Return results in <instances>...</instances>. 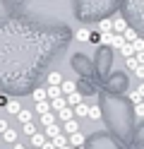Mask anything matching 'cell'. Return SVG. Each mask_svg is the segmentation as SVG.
<instances>
[{"instance_id":"1","label":"cell","mask_w":144,"mask_h":149,"mask_svg":"<svg viewBox=\"0 0 144 149\" xmlns=\"http://www.w3.org/2000/svg\"><path fill=\"white\" fill-rule=\"evenodd\" d=\"M111 22H113V34H125V29H127V22H125L120 15H115Z\"/></svg>"},{"instance_id":"2","label":"cell","mask_w":144,"mask_h":149,"mask_svg":"<svg viewBox=\"0 0 144 149\" xmlns=\"http://www.w3.org/2000/svg\"><path fill=\"white\" fill-rule=\"evenodd\" d=\"M84 142H86V137H84L82 132H74V135H70V137H67V144H70L72 149H77V147H84Z\"/></svg>"},{"instance_id":"3","label":"cell","mask_w":144,"mask_h":149,"mask_svg":"<svg viewBox=\"0 0 144 149\" xmlns=\"http://www.w3.org/2000/svg\"><path fill=\"white\" fill-rule=\"evenodd\" d=\"M65 104L70 106V108L79 106V104H82V94H79V91H72V94H67V96H65Z\"/></svg>"},{"instance_id":"4","label":"cell","mask_w":144,"mask_h":149,"mask_svg":"<svg viewBox=\"0 0 144 149\" xmlns=\"http://www.w3.org/2000/svg\"><path fill=\"white\" fill-rule=\"evenodd\" d=\"M72 91H77V82L72 79H63V84H60V94H72Z\"/></svg>"},{"instance_id":"5","label":"cell","mask_w":144,"mask_h":149,"mask_svg":"<svg viewBox=\"0 0 144 149\" xmlns=\"http://www.w3.org/2000/svg\"><path fill=\"white\" fill-rule=\"evenodd\" d=\"M63 84V74L60 72H48V87H60Z\"/></svg>"},{"instance_id":"6","label":"cell","mask_w":144,"mask_h":149,"mask_svg":"<svg viewBox=\"0 0 144 149\" xmlns=\"http://www.w3.org/2000/svg\"><path fill=\"white\" fill-rule=\"evenodd\" d=\"M58 120H63V123H67V120H72L74 118V113H72V108L70 106H65L63 111H58V116H55Z\"/></svg>"},{"instance_id":"7","label":"cell","mask_w":144,"mask_h":149,"mask_svg":"<svg viewBox=\"0 0 144 149\" xmlns=\"http://www.w3.org/2000/svg\"><path fill=\"white\" fill-rule=\"evenodd\" d=\"M86 118H91V120H101V106H99V104H91L89 111H86Z\"/></svg>"},{"instance_id":"8","label":"cell","mask_w":144,"mask_h":149,"mask_svg":"<svg viewBox=\"0 0 144 149\" xmlns=\"http://www.w3.org/2000/svg\"><path fill=\"white\" fill-rule=\"evenodd\" d=\"M58 135H63V132H60V125L55 123V125H48V127H46V135H43V137H46V139H55Z\"/></svg>"},{"instance_id":"9","label":"cell","mask_w":144,"mask_h":149,"mask_svg":"<svg viewBox=\"0 0 144 149\" xmlns=\"http://www.w3.org/2000/svg\"><path fill=\"white\" fill-rule=\"evenodd\" d=\"M48 104H51V111H55V113L67 106V104H65V96H58V99H53V101H48Z\"/></svg>"},{"instance_id":"10","label":"cell","mask_w":144,"mask_h":149,"mask_svg":"<svg viewBox=\"0 0 144 149\" xmlns=\"http://www.w3.org/2000/svg\"><path fill=\"white\" fill-rule=\"evenodd\" d=\"M86 111H89V104H84V101H82L79 106L72 108V113H74V118H86Z\"/></svg>"},{"instance_id":"11","label":"cell","mask_w":144,"mask_h":149,"mask_svg":"<svg viewBox=\"0 0 144 149\" xmlns=\"http://www.w3.org/2000/svg\"><path fill=\"white\" fill-rule=\"evenodd\" d=\"M65 132H67V135L79 132V123H77V118H72V120H67V123H65Z\"/></svg>"},{"instance_id":"12","label":"cell","mask_w":144,"mask_h":149,"mask_svg":"<svg viewBox=\"0 0 144 149\" xmlns=\"http://www.w3.org/2000/svg\"><path fill=\"white\" fill-rule=\"evenodd\" d=\"M120 55H122V58L125 60H127V58H134V48H132V43H125V46H120Z\"/></svg>"},{"instance_id":"13","label":"cell","mask_w":144,"mask_h":149,"mask_svg":"<svg viewBox=\"0 0 144 149\" xmlns=\"http://www.w3.org/2000/svg\"><path fill=\"white\" fill-rule=\"evenodd\" d=\"M3 139L10 142V144H15V142H17V130H15V127H7L5 132H3Z\"/></svg>"},{"instance_id":"14","label":"cell","mask_w":144,"mask_h":149,"mask_svg":"<svg viewBox=\"0 0 144 149\" xmlns=\"http://www.w3.org/2000/svg\"><path fill=\"white\" fill-rule=\"evenodd\" d=\"M58 96H63V94H60V87H46V99H48V101H53V99H58Z\"/></svg>"},{"instance_id":"15","label":"cell","mask_w":144,"mask_h":149,"mask_svg":"<svg viewBox=\"0 0 144 149\" xmlns=\"http://www.w3.org/2000/svg\"><path fill=\"white\" fill-rule=\"evenodd\" d=\"M108 31H113V22L111 19H101L99 22V34H108Z\"/></svg>"},{"instance_id":"16","label":"cell","mask_w":144,"mask_h":149,"mask_svg":"<svg viewBox=\"0 0 144 149\" xmlns=\"http://www.w3.org/2000/svg\"><path fill=\"white\" fill-rule=\"evenodd\" d=\"M5 111H7V113H12V116H17L19 111H22V106H19V101H7Z\"/></svg>"},{"instance_id":"17","label":"cell","mask_w":144,"mask_h":149,"mask_svg":"<svg viewBox=\"0 0 144 149\" xmlns=\"http://www.w3.org/2000/svg\"><path fill=\"white\" fill-rule=\"evenodd\" d=\"M43 142H46V137H43L41 132H36V135H31V147H36V149H41V147H43Z\"/></svg>"},{"instance_id":"18","label":"cell","mask_w":144,"mask_h":149,"mask_svg":"<svg viewBox=\"0 0 144 149\" xmlns=\"http://www.w3.org/2000/svg\"><path fill=\"white\" fill-rule=\"evenodd\" d=\"M36 113H38V116L51 113V104H48V101H38V104H36Z\"/></svg>"},{"instance_id":"19","label":"cell","mask_w":144,"mask_h":149,"mask_svg":"<svg viewBox=\"0 0 144 149\" xmlns=\"http://www.w3.org/2000/svg\"><path fill=\"white\" fill-rule=\"evenodd\" d=\"M41 123H43V127L55 125V113H53V111H51V113H43V116H41Z\"/></svg>"},{"instance_id":"20","label":"cell","mask_w":144,"mask_h":149,"mask_svg":"<svg viewBox=\"0 0 144 149\" xmlns=\"http://www.w3.org/2000/svg\"><path fill=\"white\" fill-rule=\"evenodd\" d=\"M74 39H77V41H89V29H84V26H79V29L74 31Z\"/></svg>"},{"instance_id":"21","label":"cell","mask_w":144,"mask_h":149,"mask_svg":"<svg viewBox=\"0 0 144 149\" xmlns=\"http://www.w3.org/2000/svg\"><path fill=\"white\" fill-rule=\"evenodd\" d=\"M122 39L127 41V43H134V41H137V31H134V29H130V26H127V29H125V34H122Z\"/></svg>"},{"instance_id":"22","label":"cell","mask_w":144,"mask_h":149,"mask_svg":"<svg viewBox=\"0 0 144 149\" xmlns=\"http://www.w3.org/2000/svg\"><path fill=\"white\" fill-rule=\"evenodd\" d=\"M17 118L22 120V125H24V123H31V111H26V108H22V111H19V113H17Z\"/></svg>"},{"instance_id":"23","label":"cell","mask_w":144,"mask_h":149,"mask_svg":"<svg viewBox=\"0 0 144 149\" xmlns=\"http://www.w3.org/2000/svg\"><path fill=\"white\" fill-rule=\"evenodd\" d=\"M48 142H53V147H55V149H60V147H65V144H67V137H65V135H58L55 139H48Z\"/></svg>"},{"instance_id":"24","label":"cell","mask_w":144,"mask_h":149,"mask_svg":"<svg viewBox=\"0 0 144 149\" xmlns=\"http://www.w3.org/2000/svg\"><path fill=\"white\" fill-rule=\"evenodd\" d=\"M113 41H115V34H113V31L101 34V43H103V46H113Z\"/></svg>"},{"instance_id":"25","label":"cell","mask_w":144,"mask_h":149,"mask_svg":"<svg viewBox=\"0 0 144 149\" xmlns=\"http://www.w3.org/2000/svg\"><path fill=\"white\" fill-rule=\"evenodd\" d=\"M34 101H36V104H38V101H48L46 99V89H41V87L34 89Z\"/></svg>"},{"instance_id":"26","label":"cell","mask_w":144,"mask_h":149,"mask_svg":"<svg viewBox=\"0 0 144 149\" xmlns=\"http://www.w3.org/2000/svg\"><path fill=\"white\" fill-rule=\"evenodd\" d=\"M22 130H24V135L31 137V135H36V123H24V125H22Z\"/></svg>"},{"instance_id":"27","label":"cell","mask_w":144,"mask_h":149,"mask_svg":"<svg viewBox=\"0 0 144 149\" xmlns=\"http://www.w3.org/2000/svg\"><path fill=\"white\" fill-rule=\"evenodd\" d=\"M134 116L144 120V101H142V104H134Z\"/></svg>"},{"instance_id":"28","label":"cell","mask_w":144,"mask_h":149,"mask_svg":"<svg viewBox=\"0 0 144 149\" xmlns=\"http://www.w3.org/2000/svg\"><path fill=\"white\" fill-rule=\"evenodd\" d=\"M132 48H134V53H139V51H144V39H139V36H137V41L132 43Z\"/></svg>"},{"instance_id":"29","label":"cell","mask_w":144,"mask_h":149,"mask_svg":"<svg viewBox=\"0 0 144 149\" xmlns=\"http://www.w3.org/2000/svg\"><path fill=\"white\" fill-rule=\"evenodd\" d=\"M89 41L91 43H101V34L99 31H89Z\"/></svg>"},{"instance_id":"30","label":"cell","mask_w":144,"mask_h":149,"mask_svg":"<svg viewBox=\"0 0 144 149\" xmlns=\"http://www.w3.org/2000/svg\"><path fill=\"white\" fill-rule=\"evenodd\" d=\"M134 60H137V65H142V68H144V51L134 53Z\"/></svg>"},{"instance_id":"31","label":"cell","mask_w":144,"mask_h":149,"mask_svg":"<svg viewBox=\"0 0 144 149\" xmlns=\"http://www.w3.org/2000/svg\"><path fill=\"white\" fill-rule=\"evenodd\" d=\"M127 68H130V72H134V70H137V60H134V58H127Z\"/></svg>"},{"instance_id":"32","label":"cell","mask_w":144,"mask_h":149,"mask_svg":"<svg viewBox=\"0 0 144 149\" xmlns=\"http://www.w3.org/2000/svg\"><path fill=\"white\" fill-rule=\"evenodd\" d=\"M10 127V123H7V120L5 118H0V132H5V130Z\"/></svg>"},{"instance_id":"33","label":"cell","mask_w":144,"mask_h":149,"mask_svg":"<svg viewBox=\"0 0 144 149\" xmlns=\"http://www.w3.org/2000/svg\"><path fill=\"white\" fill-rule=\"evenodd\" d=\"M134 74H137L139 79H144V68H142V65H137V70H134Z\"/></svg>"},{"instance_id":"34","label":"cell","mask_w":144,"mask_h":149,"mask_svg":"<svg viewBox=\"0 0 144 149\" xmlns=\"http://www.w3.org/2000/svg\"><path fill=\"white\" fill-rule=\"evenodd\" d=\"M137 96H139V99H142V101H144V82H142V84H139V87H137Z\"/></svg>"},{"instance_id":"35","label":"cell","mask_w":144,"mask_h":149,"mask_svg":"<svg viewBox=\"0 0 144 149\" xmlns=\"http://www.w3.org/2000/svg\"><path fill=\"white\" fill-rule=\"evenodd\" d=\"M7 101H10L7 96H0V108H5V106H7Z\"/></svg>"},{"instance_id":"36","label":"cell","mask_w":144,"mask_h":149,"mask_svg":"<svg viewBox=\"0 0 144 149\" xmlns=\"http://www.w3.org/2000/svg\"><path fill=\"white\" fill-rule=\"evenodd\" d=\"M41 149H55V147H53V142H48V139H46V142H43V147H41Z\"/></svg>"},{"instance_id":"37","label":"cell","mask_w":144,"mask_h":149,"mask_svg":"<svg viewBox=\"0 0 144 149\" xmlns=\"http://www.w3.org/2000/svg\"><path fill=\"white\" fill-rule=\"evenodd\" d=\"M12 149H26V147H24V144H19V142H15V144H12Z\"/></svg>"},{"instance_id":"38","label":"cell","mask_w":144,"mask_h":149,"mask_svg":"<svg viewBox=\"0 0 144 149\" xmlns=\"http://www.w3.org/2000/svg\"><path fill=\"white\" fill-rule=\"evenodd\" d=\"M60 149H72V147H70V144H65V147H60Z\"/></svg>"},{"instance_id":"39","label":"cell","mask_w":144,"mask_h":149,"mask_svg":"<svg viewBox=\"0 0 144 149\" xmlns=\"http://www.w3.org/2000/svg\"><path fill=\"white\" fill-rule=\"evenodd\" d=\"M77 149H84V147H77Z\"/></svg>"}]
</instances>
